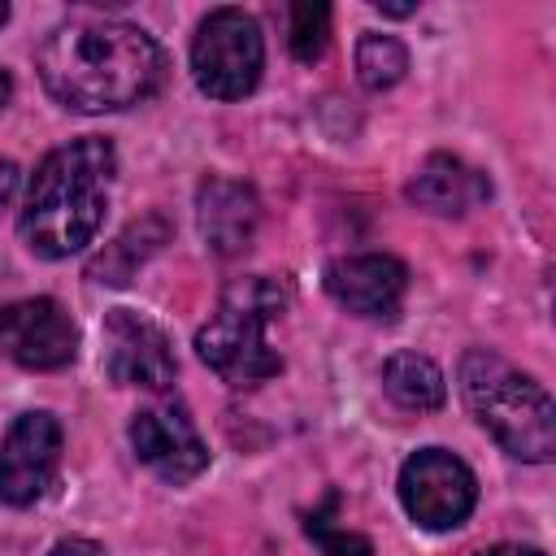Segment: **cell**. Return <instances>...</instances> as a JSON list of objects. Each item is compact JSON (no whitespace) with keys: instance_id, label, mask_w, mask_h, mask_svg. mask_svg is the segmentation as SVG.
Instances as JSON below:
<instances>
[{"instance_id":"7402d4cb","label":"cell","mask_w":556,"mask_h":556,"mask_svg":"<svg viewBox=\"0 0 556 556\" xmlns=\"http://www.w3.org/2000/svg\"><path fill=\"white\" fill-rule=\"evenodd\" d=\"M378 13H387V17H413L417 4H382V0H378Z\"/></svg>"},{"instance_id":"ba28073f","label":"cell","mask_w":556,"mask_h":556,"mask_svg":"<svg viewBox=\"0 0 556 556\" xmlns=\"http://www.w3.org/2000/svg\"><path fill=\"white\" fill-rule=\"evenodd\" d=\"M61 443L65 434L52 413L43 408L22 413L0 439V504L9 508L35 504L61 469Z\"/></svg>"},{"instance_id":"cb8c5ba5","label":"cell","mask_w":556,"mask_h":556,"mask_svg":"<svg viewBox=\"0 0 556 556\" xmlns=\"http://www.w3.org/2000/svg\"><path fill=\"white\" fill-rule=\"evenodd\" d=\"M4 22H9V4L0 0V26H4Z\"/></svg>"},{"instance_id":"2e32d148","label":"cell","mask_w":556,"mask_h":556,"mask_svg":"<svg viewBox=\"0 0 556 556\" xmlns=\"http://www.w3.org/2000/svg\"><path fill=\"white\" fill-rule=\"evenodd\" d=\"M408 70V52L395 35H378V30H365L356 39V78L365 91H387L404 78Z\"/></svg>"},{"instance_id":"7a4b0ae2","label":"cell","mask_w":556,"mask_h":556,"mask_svg":"<svg viewBox=\"0 0 556 556\" xmlns=\"http://www.w3.org/2000/svg\"><path fill=\"white\" fill-rule=\"evenodd\" d=\"M117 174V152L104 135H78L52 148L26 182L17 235L43 261H65L83 252L109 208V182Z\"/></svg>"},{"instance_id":"30bf717a","label":"cell","mask_w":556,"mask_h":556,"mask_svg":"<svg viewBox=\"0 0 556 556\" xmlns=\"http://www.w3.org/2000/svg\"><path fill=\"white\" fill-rule=\"evenodd\" d=\"M130 447L135 456L169 486H182L208 469V447L178 400L148 404L130 417Z\"/></svg>"},{"instance_id":"5bb4252c","label":"cell","mask_w":556,"mask_h":556,"mask_svg":"<svg viewBox=\"0 0 556 556\" xmlns=\"http://www.w3.org/2000/svg\"><path fill=\"white\" fill-rule=\"evenodd\" d=\"M165 239H169V222H165L161 213H148V217L130 222L113 243H104V252L91 256L87 278H91V282H104V287H122V282L135 278V269H139Z\"/></svg>"},{"instance_id":"8fae6325","label":"cell","mask_w":556,"mask_h":556,"mask_svg":"<svg viewBox=\"0 0 556 556\" xmlns=\"http://www.w3.org/2000/svg\"><path fill=\"white\" fill-rule=\"evenodd\" d=\"M408 291V269L391 252H352L326 265V295L356 317H395Z\"/></svg>"},{"instance_id":"9c48e42d","label":"cell","mask_w":556,"mask_h":556,"mask_svg":"<svg viewBox=\"0 0 556 556\" xmlns=\"http://www.w3.org/2000/svg\"><path fill=\"white\" fill-rule=\"evenodd\" d=\"M0 352L22 369L52 374L78 356V326L52 295L13 300L0 308Z\"/></svg>"},{"instance_id":"44dd1931","label":"cell","mask_w":556,"mask_h":556,"mask_svg":"<svg viewBox=\"0 0 556 556\" xmlns=\"http://www.w3.org/2000/svg\"><path fill=\"white\" fill-rule=\"evenodd\" d=\"M478 556H543L539 547H517V543H500V547H486Z\"/></svg>"},{"instance_id":"9a60e30c","label":"cell","mask_w":556,"mask_h":556,"mask_svg":"<svg viewBox=\"0 0 556 556\" xmlns=\"http://www.w3.org/2000/svg\"><path fill=\"white\" fill-rule=\"evenodd\" d=\"M382 391L391 395V404L408 413H434L447 400V378L430 356L404 348L382 361Z\"/></svg>"},{"instance_id":"ffe728a7","label":"cell","mask_w":556,"mask_h":556,"mask_svg":"<svg viewBox=\"0 0 556 556\" xmlns=\"http://www.w3.org/2000/svg\"><path fill=\"white\" fill-rule=\"evenodd\" d=\"M48 556H109L100 543H91V539H61Z\"/></svg>"},{"instance_id":"8992f818","label":"cell","mask_w":556,"mask_h":556,"mask_svg":"<svg viewBox=\"0 0 556 556\" xmlns=\"http://www.w3.org/2000/svg\"><path fill=\"white\" fill-rule=\"evenodd\" d=\"M400 504L421 530H456L478 504V478L456 452L417 447L400 465Z\"/></svg>"},{"instance_id":"ac0fdd59","label":"cell","mask_w":556,"mask_h":556,"mask_svg":"<svg viewBox=\"0 0 556 556\" xmlns=\"http://www.w3.org/2000/svg\"><path fill=\"white\" fill-rule=\"evenodd\" d=\"M334 504H339V495H330V500H326V508H317V513L308 517V526H304V530H308V539H317V543H321V556H374V543H369L365 534L330 526Z\"/></svg>"},{"instance_id":"277c9868","label":"cell","mask_w":556,"mask_h":556,"mask_svg":"<svg viewBox=\"0 0 556 556\" xmlns=\"http://www.w3.org/2000/svg\"><path fill=\"white\" fill-rule=\"evenodd\" d=\"M291 304L287 282H274L265 274L252 278H235L222 300L217 313L195 330V352L200 361L226 382V387H256L274 374H282V356L269 343L265 326L274 317H282Z\"/></svg>"},{"instance_id":"603a6c76","label":"cell","mask_w":556,"mask_h":556,"mask_svg":"<svg viewBox=\"0 0 556 556\" xmlns=\"http://www.w3.org/2000/svg\"><path fill=\"white\" fill-rule=\"evenodd\" d=\"M9 96H13V74H9L4 65H0V109L9 104Z\"/></svg>"},{"instance_id":"3957f363","label":"cell","mask_w":556,"mask_h":556,"mask_svg":"<svg viewBox=\"0 0 556 556\" xmlns=\"http://www.w3.org/2000/svg\"><path fill=\"white\" fill-rule=\"evenodd\" d=\"M460 395L473 421L517 460L547 465L556 456V408L543 382L508 365L491 348L460 356Z\"/></svg>"},{"instance_id":"d6986e66","label":"cell","mask_w":556,"mask_h":556,"mask_svg":"<svg viewBox=\"0 0 556 556\" xmlns=\"http://www.w3.org/2000/svg\"><path fill=\"white\" fill-rule=\"evenodd\" d=\"M17 187H22V169H17L13 161H0V208H9V204H13Z\"/></svg>"},{"instance_id":"52a82bcc","label":"cell","mask_w":556,"mask_h":556,"mask_svg":"<svg viewBox=\"0 0 556 556\" xmlns=\"http://www.w3.org/2000/svg\"><path fill=\"white\" fill-rule=\"evenodd\" d=\"M100 365L109 374V382L117 387H143V391H169L178 378V361L174 348L165 339V330L135 313V308H109L104 330H100Z\"/></svg>"},{"instance_id":"6da1fadb","label":"cell","mask_w":556,"mask_h":556,"mask_svg":"<svg viewBox=\"0 0 556 556\" xmlns=\"http://www.w3.org/2000/svg\"><path fill=\"white\" fill-rule=\"evenodd\" d=\"M35 65L48 96L74 113H122L165 83V52L156 39L100 13H78L52 26Z\"/></svg>"},{"instance_id":"4fadbf2b","label":"cell","mask_w":556,"mask_h":556,"mask_svg":"<svg viewBox=\"0 0 556 556\" xmlns=\"http://www.w3.org/2000/svg\"><path fill=\"white\" fill-rule=\"evenodd\" d=\"M404 195L426 208V213H439V217H460L478 204L491 200V178L482 169H473L469 161L452 156V152H430L417 174L408 178Z\"/></svg>"},{"instance_id":"5b68a950","label":"cell","mask_w":556,"mask_h":556,"mask_svg":"<svg viewBox=\"0 0 556 556\" xmlns=\"http://www.w3.org/2000/svg\"><path fill=\"white\" fill-rule=\"evenodd\" d=\"M265 70V39L252 13L222 4L204 13L191 39V78L208 100H243Z\"/></svg>"},{"instance_id":"e0dca14e","label":"cell","mask_w":556,"mask_h":556,"mask_svg":"<svg viewBox=\"0 0 556 556\" xmlns=\"http://www.w3.org/2000/svg\"><path fill=\"white\" fill-rule=\"evenodd\" d=\"M287 43H291V56L313 65L326 56V43H330V4L321 0H300L291 4V26H287Z\"/></svg>"},{"instance_id":"7c38bea8","label":"cell","mask_w":556,"mask_h":556,"mask_svg":"<svg viewBox=\"0 0 556 556\" xmlns=\"http://www.w3.org/2000/svg\"><path fill=\"white\" fill-rule=\"evenodd\" d=\"M195 226H200V239L208 243V252L243 256L261 226V200L248 182L208 174L195 187Z\"/></svg>"}]
</instances>
